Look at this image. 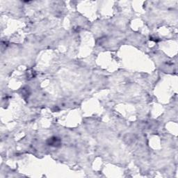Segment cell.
Here are the masks:
<instances>
[{
    "instance_id": "1",
    "label": "cell",
    "mask_w": 178,
    "mask_h": 178,
    "mask_svg": "<svg viewBox=\"0 0 178 178\" xmlns=\"http://www.w3.org/2000/svg\"><path fill=\"white\" fill-rule=\"evenodd\" d=\"M49 141H50V143H49L50 145H52V146H58L61 142L60 140L56 137L51 138Z\"/></svg>"
}]
</instances>
